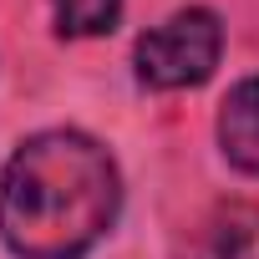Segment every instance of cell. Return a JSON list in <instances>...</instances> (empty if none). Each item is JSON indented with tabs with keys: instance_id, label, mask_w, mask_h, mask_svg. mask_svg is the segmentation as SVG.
<instances>
[{
	"instance_id": "obj_1",
	"label": "cell",
	"mask_w": 259,
	"mask_h": 259,
	"mask_svg": "<svg viewBox=\"0 0 259 259\" xmlns=\"http://www.w3.org/2000/svg\"><path fill=\"white\" fill-rule=\"evenodd\" d=\"M117 213L122 173L92 133H31L0 168V244L16 259H87Z\"/></svg>"
},
{
	"instance_id": "obj_2",
	"label": "cell",
	"mask_w": 259,
	"mask_h": 259,
	"mask_svg": "<svg viewBox=\"0 0 259 259\" xmlns=\"http://www.w3.org/2000/svg\"><path fill=\"white\" fill-rule=\"evenodd\" d=\"M224 56V26L208 6L173 11L163 26L143 31L133 46V76L148 92H183L203 87Z\"/></svg>"
},
{
	"instance_id": "obj_3",
	"label": "cell",
	"mask_w": 259,
	"mask_h": 259,
	"mask_svg": "<svg viewBox=\"0 0 259 259\" xmlns=\"http://www.w3.org/2000/svg\"><path fill=\"white\" fill-rule=\"evenodd\" d=\"M219 153L229 168L259 178V76H244L219 102Z\"/></svg>"
},
{
	"instance_id": "obj_4",
	"label": "cell",
	"mask_w": 259,
	"mask_h": 259,
	"mask_svg": "<svg viewBox=\"0 0 259 259\" xmlns=\"http://www.w3.org/2000/svg\"><path fill=\"white\" fill-rule=\"evenodd\" d=\"M188 259H259V203H219Z\"/></svg>"
},
{
	"instance_id": "obj_5",
	"label": "cell",
	"mask_w": 259,
	"mask_h": 259,
	"mask_svg": "<svg viewBox=\"0 0 259 259\" xmlns=\"http://www.w3.org/2000/svg\"><path fill=\"white\" fill-rule=\"evenodd\" d=\"M61 36H107L122 21V0H51Z\"/></svg>"
}]
</instances>
